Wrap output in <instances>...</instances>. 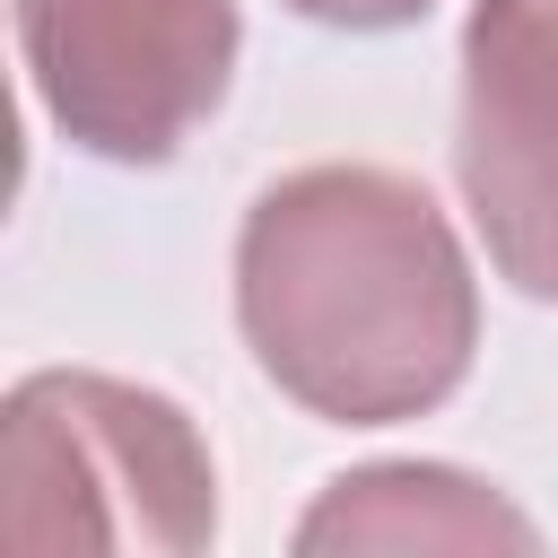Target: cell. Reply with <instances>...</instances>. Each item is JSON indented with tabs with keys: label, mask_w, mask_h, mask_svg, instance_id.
I'll return each instance as SVG.
<instances>
[{
	"label": "cell",
	"mask_w": 558,
	"mask_h": 558,
	"mask_svg": "<svg viewBox=\"0 0 558 558\" xmlns=\"http://www.w3.org/2000/svg\"><path fill=\"white\" fill-rule=\"evenodd\" d=\"M235 331L323 427H401L462 392L480 279L418 174L296 166L235 227Z\"/></svg>",
	"instance_id": "1"
},
{
	"label": "cell",
	"mask_w": 558,
	"mask_h": 558,
	"mask_svg": "<svg viewBox=\"0 0 558 558\" xmlns=\"http://www.w3.org/2000/svg\"><path fill=\"white\" fill-rule=\"evenodd\" d=\"M0 532L9 549L192 558L218 541V462L183 401L96 366H35L0 401Z\"/></svg>",
	"instance_id": "2"
},
{
	"label": "cell",
	"mask_w": 558,
	"mask_h": 558,
	"mask_svg": "<svg viewBox=\"0 0 558 558\" xmlns=\"http://www.w3.org/2000/svg\"><path fill=\"white\" fill-rule=\"evenodd\" d=\"M44 122L105 166H166L235 87V0H9Z\"/></svg>",
	"instance_id": "3"
},
{
	"label": "cell",
	"mask_w": 558,
	"mask_h": 558,
	"mask_svg": "<svg viewBox=\"0 0 558 558\" xmlns=\"http://www.w3.org/2000/svg\"><path fill=\"white\" fill-rule=\"evenodd\" d=\"M453 183L497 279L558 305V0H471Z\"/></svg>",
	"instance_id": "4"
},
{
	"label": "cell",
	"mask_w": 558,
	"mask_h": 558,
	"mask_svg": "<svg viewBox=\"0 0 558 558\" xmlns=\"http://www.w3.org/2000/svg\"><path fill=\"white\" fill-rule=\"evenodd\" d=\"M296 549H541V523L453 462H357L296 514Z\"/></svg>",
	"instance_id": "5"
},
{
	"label": "cell",
	"mask_w": 558,
	"mask_h": 558,
	"mask_svg": "<svg viewBox=\"0 0 558 558\" xmlns=\"http://www.w3.org/2000/svg\"><path fill=\"white\" fill-rule=\"evenodd\" d=\"M296 17H314V26H340V35H384V26H410V17H427L436 0H288Z\"/></svg>",
	"instance_id": "6"
}]
</instances>
